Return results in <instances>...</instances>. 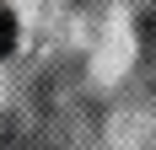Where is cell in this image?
Returning a JSON list of instances; mask_svg holds the SVG:
<instances>
[]
</instances>
